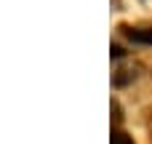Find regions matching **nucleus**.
Here are the masks:
<instances>
[{"label": "nucleus", "instance_id": "f03ea898", "mask_svg": "<svg viewBox=\"0 0 152 144\" xmlns=\"http://www.w3.org/2000/svg\"><path fill=\"white\" fill-rule=\"evenodd\" d=\"M110 144H134V139H131V136H126V134H120V131H115Z\"/></svg>", "mask_w": 152, "mask_h": 144}, {"label": "nucleus", "instance_id": "f257e3e1", "mask_svg": "<svg viewBox=\"0 0 152 144\" xmlns=\"http://www.w3.org/2000/svg\"><path fill=\"white\" fill-rule=\"evenodd\" d=\"M126 35H128V40H134V43L152 45V27H147V29H126Z\"/></svg>", "mask_w": 152, "mask_h": 144}]
</instances>
